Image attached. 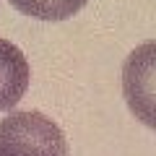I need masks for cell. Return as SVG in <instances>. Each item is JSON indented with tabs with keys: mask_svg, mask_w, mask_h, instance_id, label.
Listing matches in <instances>:
<instances>
[{
	"mask_svg": "<svg viewBox=\"0 0 156 156\" xmlns=\"http://www.w3.org/2000/svg\"><path fill=\"white\" fill-rule=\"evenodd\" d=\"M31 81V68L21 50L8 39H0V109H11L21 101Z\"/></svg>",
	"mask_w": 156,
	"mask_h": 156,
	"instance_id": "cell-3",
	"label": "cell"
},
{
	"mask_svg": "<svg viewBox=\"0 0 156 156\" xmlns=\"http://www.w3.org/2000/svg\"><path fill=\"white\" fill-rule=\"evenodd\" d=\"M23 16L39 18V21H65L76 16L89 0H8Z\"/></svg>",
	"mask_w": 156,
	"mask_h": 156,
	"instance_id": "cell-4",
	"label": "cell"
},
{
	"mask_svg": "<svg viewBox=\"0 0 156 156\" xmlns=\"http://www.w3.org/2000/svg\"><path fill=\"white\" fill-rule=\"evenodd\" d=\"M122 96L135 120L156 130V39L143 42L125 57Z\"/></svg>",
	"mask_w": 156,
	"mask_h": 156,
	"instance_id": "cell-2",
	"label": "cell"
},
{
	"mask_svg": "<svg viewBox=\"0 0 156 156\" xmlns=\"http://www.w3.org/2000/svg\"><path fill=\"white\" fill-rule=\"evenodd\" d=\"M0 156H68V140L42 112H11L0 120Z\"/></svg>",
	"mask_w": 156,
	"mask_h": 156,
	"instance_id": "cell-1",
	"label": "cell"
}]
</instances>
